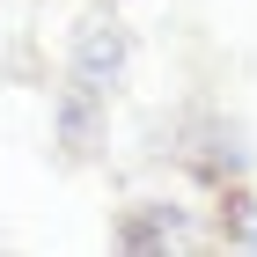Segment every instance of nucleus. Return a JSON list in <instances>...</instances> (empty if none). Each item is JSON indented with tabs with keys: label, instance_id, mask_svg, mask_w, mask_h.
<instances>
[{
	"label": "nucleus",
	"instance_id": "obj_1",
	"mask_svg": "<svg viewBox=\"0 0 257 257\" xmlns=\"http://www.w3.org/2000/svg\"><path fill=\"white\" fill-rule=\"evenodd\" d=\"M125 66V37H118V22H81V37H74V96H103L110 88V74Z\"/></svg>",
	"mask_w": 257,
	"mask_h": 257
}]
</instances>
